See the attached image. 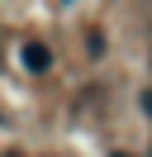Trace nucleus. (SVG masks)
<instances>
[{"label":"nucleus","instance_id":"obj_1","mask_svg":"<svg viewBox=\"0 0 152 157\" xmlns=\"http://www.w3.org/2000/svg\"><path fill=\"white\" fill-rule=\"evenodd\" d=\"M24 67L28 71H48V67H52V52H48L43 43H28V48H24Z\"/></svg>","mask_w":152,"mask_h":157}]
</instances>
